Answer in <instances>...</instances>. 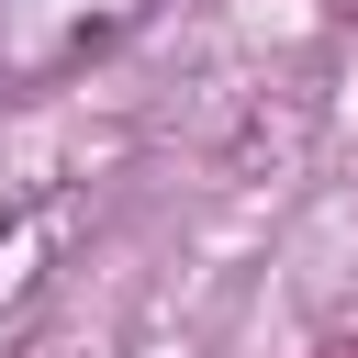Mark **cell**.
<instances>
[{
	"mask_svg": "<svg viewBox=\"0 0 358 358\" xmlns=\"http://www.w3.org/2000/svg\"><path fill=\"white\" fill-rule=\"evenodd\" d=\"M168 0H0V101H45L123 56Z\"/></svg>",
	"mask_w": 358,
	"mask_h": 358,
	"instance_id": "cell-1",
	"label": "cell"
}]
</instances>
